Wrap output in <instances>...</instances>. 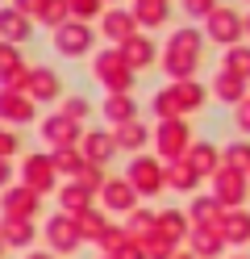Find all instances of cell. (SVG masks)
Segmentation results:
<instances>
[{
    "instance_id": "obj_1",
    "label": "cell",
    "mask_w": 250,
    "mask_h": 259,
    "mask_svg": "<svg viewBox=\"0 0 250 259\" xmlns=\"http://www.w3.org/2000/svg\"><path fill=\"white\" fill-rule=\"evenodd\" d=\"M0 34L5 38H25L29 25H25V17H17V13H0Z\"/></svg>"
}]
</instances>
